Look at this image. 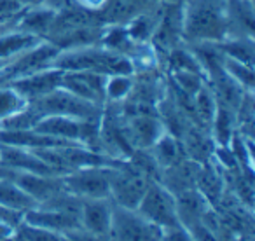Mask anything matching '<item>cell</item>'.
I'll return each mask as SVG.
<instances>
[{"mask_svg":"<svg viewBox=\"0 0 255 241\" xmlns=\"http://www.w3.org/2000/svg\"><path fill=\"white\" fill-rule=\"evenodd\" d=\"M227 37V0H185L182 4V39L185 46L220 42Z\"/></svg>","mask_w":255,"mask_h":241,"instance_id":"6da1fadb","label":"cell"},{"mask_svg":"<svg viewBox=\"0 0 255 241\" xmlns=\"http://www.w3.org/2000/svg\"><path fill=\"white\" fill-rule=\"evenodd\" d=\"M53 67L61 72H98L105 77H110V75H135V67H133L129 58L124 56V54L114 53L110 49H105L100 44L60 51Z\"/></svg>","mask_w":255,"mask_h":241,"instance_id":"7a4b0ae2","label":"cell"},{"mask_svg":"<svg viewBox=\"0 0 255 241\" xmlns=\"http://www.w3.org/2000/svg\"><path fill=\"white\" fill-rule=\"evenodd\" d=\"M150 180L145 173L136 170L128 159L117 161L110 166V196L109 199L117 206L136 210Z\"/></svg>","mask_w":255,"mask_h":241,"instance_id":"3957f363","label":"cell"},{"mask_svg":"<svg viewBox=\"0 0 255 241\" xmlns=\"http://www.w3.org/2000/svg\"><path fill=\"white\" fill-rule=\"evenodd\" d=\"M28 105L39 114L44 116H65L74 119H100L103 114V107L82 100L72 95L63 88H58L40 98L28 102Z\"/></svg>","mask_w":255,"mask_h":241,"instance_id":"277c9868","label":"cell"},{"mask_svg":"<svg viewBox=\"0 0 255 241\" xmlns=\"http://www.w3.org/2000/svg\"><path fill=\"white\" fill-rule=\"evenodd\" d=\"M136 212L152 224H156L157 227H161L163 231L182 226L177 213L175 194L157 180L149 184L145 194L136 206Z\"/></svg>","mask_w":255,"mask_h":241,"instance_id":"5b68a950","label":"cell"},{"mask_svg":"<svg viewBox=\"0 0 255 241\" xmlns=\"http://www.w3.org/2000/svg\"><path fill=\"white\" fill-rule=\"evenodd\" d=\"M163 229L140 215L136 210L112 203L110 241H161Z\"/></svg>","mask_w":255,"mask_h":241,"instance_id":"8992f818","label":"cell"},{"mask_svg":"<svg viewBox=\"0 0 255 241\" xmlns=\"http://www.w3.org/2000/svg\"><path fill=\"white\" fill-rule=\"evenodd\" d=\"M58 54H60V49L56 46H53L47 40H40L28 51H25L14 60L7 61L0 67V82L7 84V82L16 81L19 77L53 67Z\"/></svg>","mask_w":255,"mask_h":241,"instance_id":"52a82bcc","label":"cell"},{"mask_svg":"<svg viewBox=\"0 0 255 241\" xmlns=\"http://www.w3.org/2000/svg\"><path fill=\"white\" fill-rule=\"evenodd\" d=\"M68 192L81 199H105L110 196V166H88L61 177Z\"/></svg>","mask_w":255,"mask_h":241,"instance_id":"ba28073f","label":"cell"},{"mask_svg":"<svg viewBox=\"0 0 255 241\" xmlns=\"http://www.w3.org/2000/svg\"><path fill=\"white\" fill-rule=\"evenodd\" d=\"M123 124L133 149H150L159 140V136L166 133L159 114L154 112L129 114Z\"/></svg>","mask_w":255,"mask_h":241,"instance_id":"9c48e42d","label":"cell"},{"mask_svg":"<svg viewBox=\"0 0 255 241\" xmlns=\"http://www.w3.org/2000/svg\"><path fill=\"white\" fill-rule=\"evenodd\" d=\"M105 82L107 77L98 72H63L60 88L95 105L103 107L105 105Z\"/></svg>","mask_w":255,"mask_h":241,"instance_id":"30bf717a","label":"cell"},{"mask_svg":"<svg viewBox=\"0 0 255 241\" xmlns=\"http://www.w3.org/2000/svg\"><path fill=\"white\" fill-rule=\"evenodd\" d=\"M61 77H63V72L54 67H49L40 72H35V74L25 75V77H19L16 81L7 82V86H11L28 103L60 88Z\"/></svg>","mask_w":255,"mask_h":241,"instance_id":"8fae6325","label":"cell"},{"mask_svg":"<svg viewBox=\"0 0 255 241\" xmlns=\"http://www.w3.org/2000/svg\"><path fill=\"white\" fill-rule=\"evenodd\" d=\"M81 227L98 238L110 241L112 227V201L105 199H82L81 206Z\"/></svg>","mask_w":255,"mask_h":241,"instance_id":"7c38bea8","label":"cell"},{"mask_svg":"<svg viewBox=\"0 0 255 241\" xmlns=\"http://www.w3.org/2000/svg\"><path fill=\"white\" fill-rule=\"evenodd\" d=\"M0 166L16 171H26V173L58 175L33 150L25 149V147L7 145V143H0Z\"/></svg>","mask_w":255,"mask_h":241,"instance_id":"4fadbf2b","label":"cell"},{"mask_svg":"<svg viewBox=\"0 0 255 241\" xmlns=\"http://www.w3.org/2000/svg\"><path fill=\"white\" fill-rule=\"evenodd\" d=\"M25 222L44 227V229H49L58 234H65L68 231L81 227V222H79L77 217L58 212V210L44 208V206H35V208L28 210L25 213Z\"/></svg>","mask_w":255,"mask_h":241,"instance_id":"5bb4252c","label":"cell"},{"mask_svg":"<svg viewBox=\"0 0 255 241\" xmlns=\"http://www.w3.org/2000/svg\"><path fill=\"white\" fill-rule=\"evenodd\" d=\"M56 12L54 9L46 7V5H35V7H26V11L21 14V18L18 19V23L14 25V28L21 30L25 33L37 37L40 40H46V37L49 35L51 28L54 25L56 19Z\"/></svg>","mask_w":255,"mask_h":241,"instance_id":"9a60e30c","label":"cell"},{"mask_svg":"<svg viewBox=\"0 0 255 241\" xmlns=\"http://www.w3.org/2000/svg\"><path fill=\"white\" fill-rule=\"evenodd\" d=\"M229 37L254 39V0H227Z\"/></svg>","mask_w":255,"mask_h":241,"instance_id":"2e32d148","label":"cell"},{"mask_svg":"<svg viewBox=\"0 0 255 241\" xmlns=\"http://www.w3.org/2000/svg\"><path fill=\"white\" fill-rule=\"evenodd\" d=\"M40 39L25 33L18 28H7L4 32H0V67L7 61L14 60L21 53L28 51L35 44H39Z\"/></svg>","mask_w":255,"mask_h":241,"instance_id":"e0dca14e","label":"cell"},{"mask_svg":"<svg viewBox=\"0 0 255 241\" xmlns=\"http://www.w3.org/2000/svg\"><path fill=\"white\" fill-rule=\"evenodd\" d=\"M149 150L154 156V159H156V163L159 164L161 171L166 170V168L175 166V164H178L180 161L185 159L182 142L177 136L170 135L168 131L163 133V135L159 136V140H157Z\"/></svg>","mask_w":255,"mask_h":241,"instance_id":"ac0fdd59","label":"cell"},{"mask_svg":"<svg viewBox=\"0 0 255 241\" xmlns=\"http://www.w3.org/2000/svg\"><path fill=\"white\" fill-rule=\"evenodd\" d=\"M222 54L231 60L241 61L245 65L254 67V39L252 37H227V39L215 42Z\"/></svg>","mask_w":255,"mask_h":241,"instance_id":"d6986e66","label":"cell"},{"mask_svg":"<svg viewBox=\"0 0 255 241\" xmlns=\"http://www.w3.org/2000/svg\"><path fill=\"white\" fill-rule=\"evenodd\" d=\"M0 205L9 206V208L21 210V212H28V210L35 208L37 203L23 191L19 185H16L12 180L7 178H0Z\"/></svg>","mask_w":255,"mask_h":241,"instance_id":"ffe728a7","label":"cell"},{"mask_svg":"<svg viewBox=\"0 0 255 241\" xmlns=\"http://www.w3.org/2000/svg\"><path fill=\"white\" fill-rule=\"evenodd\" d=\"M135 75H110L105 82V103L124 102L129 96Z\"/></svg>","mask_w":255,"mask_h":241,"instance_id":"44dd1931","label":"cell"},{"mask_svg":"<svg viewBox=\"0 0 255 241\" xmlns=\"http://www.w3.org/2000/svg\"><path fill=\"white\" fill-rule=\"evenodd\" d=\"M61 234L53 233L44 227L33 226L23 220L14 231H12V241H60Z\"/></svg>","mask_w":255,"mask_h":241,"instance_id":"7402d4cb","label":"cell"},{"mask_svg":"<svg viewBox=\"0 0 255 241\" xmlns=\"http://www.w3.org/2000/svg\"><path fill=\"white\" fill-rule=\"evenodd\" d=\"M224 70H226L227 75L233 77L245 91H248V93L254 91V67L224 56Z\"/></svg>","mask_w":255,"mask_h":241,"instance_id":"603a6c76","label":"cell"},{"mask_svg":"<svg viewBox=\"0 0 255 241\" xmlns=\"http://www.w3.org/2000/svg\"><path fill=\"white\" fill-rule=\"evenodd\" d=\"M23 107H26L25 98H21L11 86H0V120L16 114Z\"/></svg>","mask_w":255,"mask_h":241,"instance_id":"cb8c5ba5","label":"cell"},{"mask_svg":"<svg viewBox=\"0 0 255 241\" xmlns=\"http://www.w3.org/2000/svg\"><path fill=\"white\" fill-rule=\"evenodd\" d=\"M25 11L21 0H0V28H12Z\"/></svg>","mask_w":255,"mask_h":241,"instance_id":"d4e9b609","label":"cell"},{"mask_svg":"<svg viewBox=\"0 0 255 241\" xmlns=\"http://www.w3.org/2000/svg\"><path fill=\"white\" fill-rule=\"evenodd\" d=\"M23 220H25V212L0 205V222L4 224V226L11 227V229L14 231L16 227H18L19 224L23 222Z\"/></svg>","mask_w":255,"mask_h":241,"instance_id":"484cf974","label":"cell"},{"mask_svg":"<svg viewBox=\"0 0 255 241\" xmlns=\"http://www.w3.org/2000/svg\"><path fill=\"white\" fill-rule=\"evenodd\" d=\"M60 241H107V240L88 233V231H84L82 227H77V229H72V231H68V233L61 234Z\"/></svg>","mask_w":255,"mask_h":241,"instance_id":"4316f807","label":"cell"},{"mask_svg":"<svg viewBox=\"0 0 255 241\" xmlns=\"http://www.w3.org/2000/svg\"><path fill=\"white\" fill-rule=\"evenodd\" d=\"M161 241H194V240H192V236L189 234V231L185 229V227L178 226V227H173V229L163 231Z\"/></svg>","mask_w":255,"mask_h":241,"instance_id":"83f0119b","label":"cell"},{"mask_svg":"<svg viewBox=\"0 0 255 241\" xmlns=\"http://www.w3.org/2000/svg\"><path fill=\"white\" fill-rule=\"evenodd\" d=\"M72 4L77 5V7L88 9V11L98 12L107 4V0H72Z\"/></svg>","mask_w":255,"mask_h":241,"instance_id":"f1b7e54d","label":"cell"},{"mask_svg":"<svg viewBox=\"0 0 255 241\" xmlns=\"http://www.w3.org/2000/svg\"><path fill=\"white\" fill-rule=\"evenodd\" d=\"M0 241H12V229L0 222Z\"/></svg>","mask_w":255,"mask_h":241,"instance_id":"f546056e","label":"cell"},{"mask_svg":"<svg viewBox=\"0 0 255 241\" xmlns=\"http://www.w3.org/2000/svg\"><path fill=\"white\" fill-rule=\"evenodd\" d=\"M185 0H166V4H184Z\"/></svg>","mask_w":255,"mask_h":241,"instance_id":"4dcf8cb0","label":"cell"}]
</instances>
